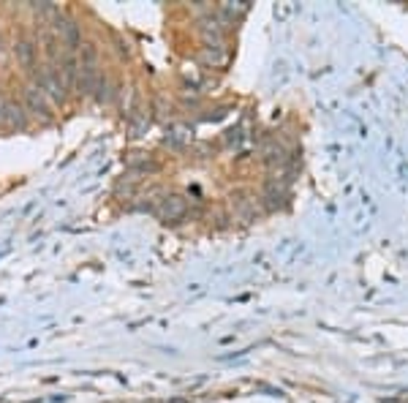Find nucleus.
<instances>
[{
  "label": "nucleus",
  "instance_id": "1",
  "mask_svg": "<svg viewBox=\"0 0 408 403\" xmlns=\"http://www.w3.org/2000/svg\"><path fill=\"white\" fill-rule=\"evenodd\" d=\"M33 85H36L52 104H63L66 95H68V88H66V82H63L61 66H58V63L38 66V68L33 71Z\"/></svg>",
  "mask_w": 408,
  "mask_h": 403
},
{
  "label": "nucleus",
  "instance_id": "2",
  "mask_svg": "<svg viewBox=\"0 0 408 403\" xmlns=\"http://www.w3.org/2000/svg\"><path fill=\"white\" fill-rule=\"evenodd\" d=\"M55 36L61 38V47H66V52L76 55V49H82V31L71 16L55 14Z\"/></svg>",
  "mask_w": 408,
  "mask_h": 403
},
{
  "label": "nucleus",
  "instance_id": "3",
  "mask_svg": "<svg viewBox=\"0 0 408 403\" xmlns=\"http://www.w3.org/2000/svg\"><path fill=\"white\" fill-rule=\"evenodd\" d=\"M25 109H28V115H33V117H38L41 123H49L52 120V107H49V98H46L36 85H25Z\"/></svg>",
  "mask_w": 408,
  "mask_h": 403
},
{
  "label": "nucleus",
  "instance_id": "4",
  "mask_svg": "<svg viewBox=\"0 0 408 403\" xmlns=\"http://www.w3.org/2000/svg\"><path fill=\"white\" fill-rule=\"evenodd\" d=\"M3 125L16 128V131L28 128V109H25L22 101H16L11 95H6V101H3Z\"/></svg>",
  "mask_w": 408,
  "mask_h": 403
},
{
  "label": "nucleus",
  "instance_id": "5",
  "mask_svg": "<svg viewBox=\"0 0 408 403\" xmlns=\"http://www.w3.org/2000/svg\"><path fill=\"white\" fill-rule=\"evenodd\" d=\"M14 58L19 63V68H25V71L33 74L38 68V44L33 38H19L14 44Z\"/></svg>",
  "mask_w": 408,
  "mask_h": 403
},
{
  "label": "nucleus",
  "instance_id": "6",
  "mask_svg": "<svg viewBox=\"0 0 408 403\" xmlns=\"http://www.w3.org/2000/svg\"><path fill=\"white\" fill-rule=\"evenodd\" d=\"M185 210H188V204L182 197H167L164 204H161V216L167 218V221H177V218L185 216Z\"/></svg>",
  "mask_w": 408,
  "mask_h": 403
},
{
  "label": "nucleus",
  "instance_id": "7",
  "mask_svg": "<svg viewBox=\"0 0 408 403\" xmlns=\"http://www.w3.org/2000/svg\"><path fill=\"white\" fill-rule=\"evenodd\" d=\"M3 101H6V95L0 93V125H3Z\"/></svg>",
  "mask_w": 408,
  "mask_h": 403
}]
</instances>
